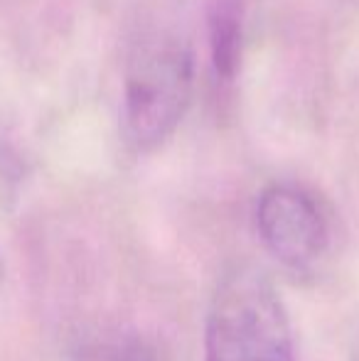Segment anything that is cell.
Here are the masks:
<instances>
[{
  "mask_svg": "<svg viewBox=\"0 0 359 361\" xmlns=\"http://www.w3.org/2000/svg\"><path fill=\"white\" fill-rule=\"evenodd\" d=\"M205 361H293L291 322L261 271L244 266L221 278L207 314Z\"/></svg>",
  "mask_w": 359,
  "mask_h": 361,
  "instance_id": "1",
  "label": "cell"
},
{
  "mask_svg": "<svg viewBox=\"0 0 359 361\" xmlns=\"http://www.w3.org/2000/svg\"><path fill=\"white\" fill-rule=\"evenodd\" d=\"M192 94V57L178 42L140 47L126 79V130L130 143L153 150L178 128Z\"/></svg>",
  "mask_w": 359,
  "mask_h": 361,
  "instance_id": "2",
  "label": "cell"
},
{
  "mask_svg": "<svg viewBox=\"0 0 359 361\" xmlns=\"http://www.w3.org/2000/svg\"><path fill=\"white\" fill-rule=\"evenodd\" d=\"M261 241L288 268H310L327 246V224L317 204L298 187L273 185L256 209Z\"/></svg>",
  "mask_w": 359,
  "mask_h": 361,
  "instance_id": "3",
  "label": "cell"
},
{
  "mask_svg": "<svg viewBox=\"0 0 359 361\" xmlns=\"http://www.w3.org/2000/svg\"><path fill=\"white\" fill-rule=\"evenodd\" d=\"M72 361H155L148 347L121 332H101L82 339L74 347Z\"/></svg>",
  "mask_w": 359,
  "mask_h": 361,
  "instance_id": "4",
  "label": "cell"
},
{
  "mask_svg": "<svg viewBox=\"0 0 359 361\" xmlns=\"http://www.w3.org/2000/svg\"><path fill=\"white\" fill-rule=\"evenodd\" d=\"M212 59L219 76L231 79L239 64V20L231 8H217L212 18Z\"/></svg>",
  "mask_w": 359,
  "mask_h": 361,
  "instance_id": "5",
  "label": "cell"
},
{
  "mask_svg": "<svg viewBox=\"0 0 359 361\" xmlns=\"http://www.w3.org/2000/svg\"><path fill=\"white\" fill-rule=\"evenodd\" d=\"M350 361H359V339L355 342V347H352V357H350Z\"/></svg>",
  "mask_w": 359,
  "mask_h": 361,
  "instance_id": "6",
  "label": "cell"
}]
</instances>
